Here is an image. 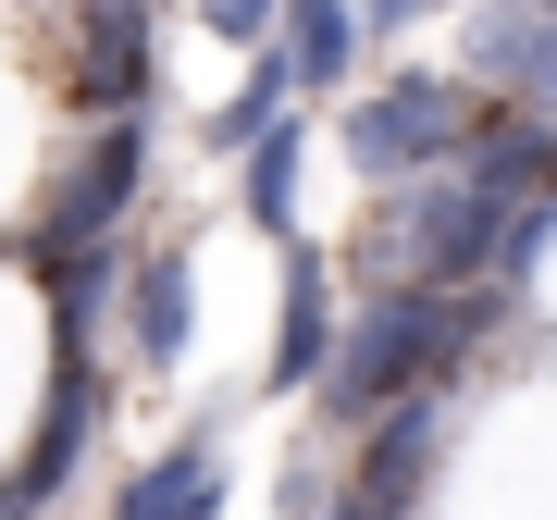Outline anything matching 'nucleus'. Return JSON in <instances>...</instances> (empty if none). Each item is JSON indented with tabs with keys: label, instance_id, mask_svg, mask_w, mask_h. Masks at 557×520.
Here are the masks:
<instances>
[{
	"label": "nucleus",
	"instance_id": "f257e3e1",
	"mask_svg": "<svg viewBox=\"0 0 557 520\" xmlns=\"http://www.w3.org/2000/svg\"><path fill=\"white\" fill-rule=\"evenodd\" d=\"M483 149V100L458 75H384L372 100L347 112V161L372 186H409V174H446V161Z\"/></svg>",
	"mask_w": 557,
	"mask_h": 520
},
{
	"label": "nucleus",
	"instance_id": "f03ea898",
	"mask_svg": "<svg viewBox=\"0 0 557 520\" xmlns=\"http://www.w3.org/2000/svg\"><path fill=\"white\" fill-rule=\"evenodd\" d=\"M434 446H446V384H409L384 421H359V471H347V496H372L384 520H409L421 471H434Z\"/></svg>",
	"mask_w": 557,
	"mask_h": 520
},
{
	"label": "nucleus",
	"instance_id": "7ed1b4c3",
	"mask_svg": "<svg viewBox=\"0 0 557 520\" xmlns=\"http://www.w3.org/2000/svg\"><path fill=\"white\" fill-rule=\"evenodd\" d=\"M137 161H149V137H137V124H100V161L62 186V211H50V236H38V260H50V273H75V248H100L112 223H124V199H137Z\"/></svg>",
	"mask_w": 557,
	"mask_h": 520
},
{
	"label": "nucleus",
	"instance_id": "20e7f679",
	"mask_svg": "<svg viewBox=\"0 0 557 520\" xmlns=\"http://www.w3.org/2000/svg\"><path fill=\"white\" fill-rule=\"evenodd\" d=\"M335 347H347V322H335V260H322V248H285V322H273V384H322V372H335Z\"/></svg>",
	"mask_w": 557,
	"mask_h": 520
},
{
	"label": "nucleus",
	"instance_id": "39448f33",
	"mask_svg": "<svg viewBox=\"0 0 557 520\" xmlns=\"http://www.w3.org/2000/svg\"><path fill=\"white\" fill-rule=\"evenodd\" d=\"M87 434H100V372H75V347H62L50 409H38V446H25L13 496H25V508H38V496H62V483H75V459H87Z\"/></svg>",
	"mask_w": 557,
	"mask_h": 520
},
{
	"label": "nucleus",
	"instance_id": "423d86ee",
	"mask_svg": "<svg viewBox=\"0 0 557 520\" xmlns=\"http://www.w3.org/2000/svg\"><path fill=\"white\" fill-rule=\"evenodd\" d=\"M223 508V446L211 434H186V446H161V459L124 483V508L112 520H211Z\"/></svg>",
	"mask_w": 557,
	"mask_h": 520
},
{
	"label": "nucleus",
	"instance_id": "0eeeda50",
	"mask_svg": "<svg viewBox=\"0 0 557 520\" xmlns=\"http://www.w3.org/2000/svg\"><path fill=\"white\" fill-rule=\"evenodd\" d=\"M137 87H149V0H87V100L137 112Z\"/></svg>",
	"mask_w": 557,
	"mask_h": 520
},
{
	"label": "nucleus",
	"instance_id": "6e6552de",
	"mask_svg": "<svg viewBox=\"0 0 557 520\" xmlns=\"http://www.w3.org/2000/svg\"><path fill=\"white\" fill-rule=\"evenodd\" d=\"M186 335H199V273H186V248H149L137 260V360H186Z\"/></svg>",
	"mask_w": 557,
	"mask_h": 520
},
{
	"label": "nucleus",
	"instance_id": "1a4fd4ad",
	"mask_svg": "<svg viewBox=\"0 0 557 520\" xmlns=\"http://www.w3.org/2000/svg\"><path fill=\"white\" fill-rule=\"evenodd\" d=\"M285 112H298V62H285V50H260V62H248V87H236V100H223V112L199 124V137L248 161V149H260V137L285 124Z\"/></svg>",
	"mask_w": 557,
	"mask_h": 520
},
{
	"label": "nucleus",
	"instance_id": "9d476101",
	"mask_svg": "<svg viewBox=\"0 0 557 520\" xmlns=\"http://www.w3.org/2000/svg\"><path fill=\"white\" fill-rule=\"evenodd\" d=\"M359 0H285V62H298V87H335L347 62H359Z\"/></svg>",
	"mask_w": 557,
	"mask_h": 520
},
{
	"label": "nucleus",
	"instance_id": "9b49d317",
	"mask_svg": "<svg viewBox=\"0 0 557 520\" xmlns=\"http://www.w3.org/2000/svg\"><path fill=\"white\" fill-rule=\"evenodd\" d=\"M298 161H310V124L285 112L273 137L248 149V223H273V236H285V223H298Z\"/></svg>",
	"mask_w": 557,
	"mask_h": 520
},
{
	"label": "nucleus",
	"instance_id": "f8f14e48",
	"mask_svg": "<svg viewBox=\"0 0 557 520\" xmlns=\"http://www.w3.org/2000/svg\"><path fill=\"white\" fill-rule=\"evenodd\" d=\"M199 25H211V38H236V50H260V38L285 25V0H199Z\"/></svg>",
	"mask_w": 557,
	"mask_h": 520
},
{
	"label": "nucleus",
	"instance_id": "ddd939ff",
	"mask_svg": "<svg viewBox=\"0 0 557 520\" xmlns=\"http://www.w3.org/2000/svg\"><path fill=\"white\" fill-rule=\"evenodd\" d=\"M520 100L557 112V0H545V50H533V75H520Z\"/></svg>",
	"mask_w": 557,
	"mask_h": 520
},
{
	"label": "nucleus",
	"instance_id": "4468645a",
	"mask_svg": "<svg viewBox=\"0 0 557 520\" xmlns=\"http://www.w3.org/2000/svg\"><path fill=\"white\" fill-rule=\"evenodd\" d=\"M421 13H434V0H372V25H421Z\"/></svg>",
	"mask_w": 557,
	"mask_h": 520
},
{
	"label": "nucleus",
	"instance_id": "2eb2a0df",
	"mask_svg": "<svg viewBox=\"0 0 557 520\" xmlns=\"http://www.w3.org/2000/svg\"><path fill=\"white\" fill-rule=\"evenodd\" d=\"M335 520H384V508H372V496H347V508H335Z\"/></svg>",
	"mask_w": 557,
	"mask_h": 520
},
{
	"label": "nucleus",
	"instance_id": "dca6fc26",
	"mask_svg": "<svg viewBox=\"0 0 557 520\" xmlns=\"http://www.w3.org/2000/svg\"><path fill=\"white\" fill-rule=\"evenodd\" d=\"M0 520H25V496H0Z\"/></svg>",
	"mask_w": 557,
	"mask_h": 520
}]
</instances>
